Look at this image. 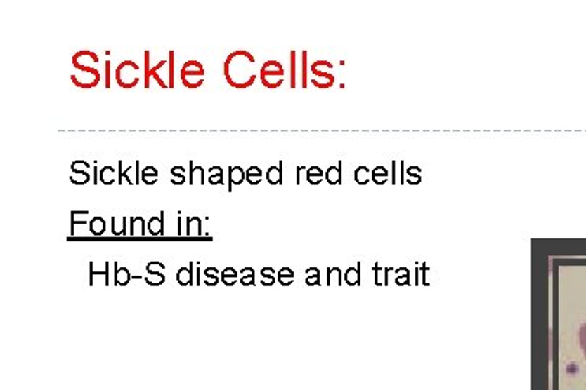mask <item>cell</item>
I'll return each mask as SVG.
<instances>
[{
	"mask_svg": "<svg viewBox=\"0 0 586 390\" xmlns=\"http://www.w3.org/2000/svg\"><path fill=\"white\" fill-rule=\"evenodd\" d=\"M255 62V57L245 50H236L229 54L223 65V74L228 84L236 90H247L254 86L256 80Z\"/></svg>",
	"mask_w": 586,
	"mask_h": 390,
	"instance_id": "6da1fadb",
	"label": "cell"
},
{
	"mask_svg": "<svg viewBox=\"0 0 586 390\" xmlns=\"http://www.w3.org/2000/svg\"><path fill=\"white\" fill-rule=\"evenodd\" d=\"M72 67L79 71V74H71L70 79L77 88L90 90L100 84V80H102L100 71L96 67H93L91 64H86L76 55H72Z\"/></svg>",
	"mask_w": 586,
	"mask_h": 390,
	"instance_id": "7a4b0ae2",
	"label": "cell"
},
{
	"mask_svg": "<svg viewBox=\"0 0 586 390\" xmlns=\"http://www.w3.org/2000/svg\"><path fill=\"white\" fill-rule=\"evenodd\" d=\"M206 68L200 61L188 60L183 64L180 71V79L184 87L188 90H197L204 84Z\"/></svg>",
	"mask_w": 586,
	"mask_h": 390,
	"instance_id": "3957f363",
	"label": "cell"
},
{
	"mask_svg": "<svg viewBox=\"0 0 586 390\" xmlns=\"http://www.w3.org/2000/svg\"><path fill=\"white\" fill-rule=\"evenodd\" d=\"M139 71L141 68L135 61H131V60L122 61L116 67V71H115V79H116L117 86L124 90L135 88L141 81Z\"/></svg>",
	"mask_w": 586,
	"mask_h": 390,
	"instance_id": "277c9868",
	"label": "cell"
},
{
	"mask_svg": "<svg viewBox=\"0 0 586 390\" xmlns=\"http://www.w3.org/2000/svg\"><path fill=\"white\" fill-rule=\"evenodd\" d=\"M259 76H261V83H262L263 87L270 88V90H277L278 87H281L284 84L285 69H284L281 62H278L275 60H270V61H265L262 64Z\"/></svg>",
	"mask_w": 586,
	"mask_h": 390,
	"instance_id": "5b68a950",
	"label": "cell"
},
{
	"mask_svg": "<svg viewBox=\"0 0 586 390\" xmlns=\"http://www.w3.org/2000/svg\"><path fill=\"white\" fill-rule=\"evenodd\" d=\"M143 55H145V57H143V61H145V90H148V88L151 87V79H154L162 90H168V88H169V87H168V83H165V81L162 80V77L158 74V71H159L162 67H165V65L168 64V61L162 60V61H159V64H157L155 67H151V65H150V51H145V54H143Z\"/></svg>",
	"mask_w": 586,
	"mask_h": 390,
	"instance_id": "8992f818",
	"label": "cell"
},
{
	"mask_svg": "<svg viewBox=\"0 0 586 390\" xmlns=\"http://www.w3.org/2000/svg\"><path fill=\"white\" fill-rule=\"evenodd\" d=\"M245 180H247V173L240 166L229 168V191H232L233 185H240Z\"/></svg>",
	"mask_w": 586,
	"mask_h": 390,
	"instance_id": "52a82bcc",
	"label": "cell"
},
{
	"mask_svg": "<svg viewBox=\"0 0 586 390\" xmlns=\"http://www.w3.org/2000/svg\"><path fill=\"white\" fill-rule=\"evenodd\" d=\"M113 266H115V285L126 286L129 283V281L132 279V275L129 274L126 267H119L117 262H115Z\"/></svg>",
	"mask_w": 586,
	"mask_h": 390,
	"instance_id": "ba28073f",
	"label": "cell"
},
{
	"mask_svg": "<svg viewBox=\"0 0 586 390\" xmlns=\"http://www.w3.org/2000/svg\"><path fill=\"white\" fill-rule=\"evenodd\" d=\"M162 217H164V213H161L159 217L150 218L148 224H146V227H148L150 234H152V236H164V218Z\"/></svg>",
	"mask_w": 586,
	"mask_h": 390,
	"instance_id": "9c48e42d",
	"label": "cell"
},
{
	"mask_svg": "<svg viewBox=\"0 0 586 390\" xmlns=\"http://www.w3.org/2000/svg\"><path fill=\"white\" fill-rule=\"evenodd\" d=\"M194 184L204 185V169L202 166H193V161H190V185Z\"/></svg>",
	"mask_w": 586,
	"mask_h": 390,
	"instance_id": "30bf717a",
	"label": "cell"
},
{
	"mask_svg": "<svg viewBox=\"0 0 586 390\" xmlns=\"http://www.w3.org/2000/svg\"><path fill=\"white\" fill-rule=\"evenodd\" d=\"M90 233L93 236H103L106 231V222L103 217H93L90 220Z\"/></svg>",
	"mask_w": 586,
	"mask_h": 390,
	"instance_id": "8fae6325",
	"label": "cell"
},
{
	"mask_svg": "<svg viewBox=\"0 0 586 390\" xmlns=\"http://www.w3.org/2000/svg\"><path fill=\"white\" fill-rule=\"evenodd\" d=\"M112 234L126 236V217H112Z\"/></svg>",
	"mask_w": 586,
	"mask_h": 390,
	"instance_id": "7c38bea8",
	"label": "cell"
},
{
	"mask_svg": "<svg viewBox=\"0 0 586 390\" xmlns=\"http://www.w3.org/2000/svg\"><path fill=\"white\" fill-rule=\"evenodd\" d=\"M187 236H202V220L199 217H188L187 218Z\"/></svg>",
	"mask_w": 586,
	"mask_h": 390,
	"instance_id": "4fadbf2b",
	"label": "cell"
},
{
	"mask_svg": "<svg viewBox=\"0 0 586 390\" xmlns=\"http://www.w3.org/2000/svg\"><path fill=\"white\" fill-rule=\"evenodd\" d=\"M281 166H282V162L280 163V166H271L270 169L266 170V175H265V178H266V181L270 182L271 185H280V184H281V181H282Z\"/></svg>",
	"mask_w": 586,
	"mask_h": 390,
	"instance_id": "5bb4252c",
	"label": "cell"
},
{
	"mask_svg": "<svg viewBox=\"0 0 586 390\" xmlns=\"http://www.w3.org/2000/svg\"><path fill=\"white\" fill-rule=\"evenodd\" d=\"M145 231V218L143 217H131V236L143 237Z\"/></svg>",
	"mask_w": 586,
	"mask_h": 390,
	"instance_id": "9a60e30c",
	"label": "cell"
},
{
	"mask_svg": "<svg viewBox=\"0 0 586 390\" xmlns=\"http://www.w3.org/2000/svg\"><path fill=\"white\" fill-rule=\"evenodd\" d=\"M177 282L181 286L193 285V262L190 263V267H181L177 272Z\"/></svg>",
	"mask_w": 586,
	"mask_h": 390,
	"instance_id": "2e32d148",
	"label": "cell"
},
{
	"mask_svg": "<svg viewBox=\"0 0 586 390\" xmlns=\"http://www.w3.org/2000/svg\"><path fill=\"white\" fill-rule=\"evenodd\" d=\"M158 181V170L154 166H145L142 169V182L146 185H154Z\"/></svg>",
	"mask_w": 586,
	"mask_h": 390,
	"instance_id": "e0dca14e",
	"label": "cell"
},
{
	"mask_svg": "<svg viewBox=\"0 0 586 390\" xmlns=\"http://www.w3.org/2000/svg\"><path fill=\"white\" fill-rule=\"evenodd\" d=\"M116 181V170L113 166L106 165L100 169V182L105 185H112Z\"/></svg>",
	"mask_w": 586,
	"mask_h": 390,
	"instance_id": "ac0fdd59",
	"label": "cell"
},
{
	"mask_svg": "<svg viewBox=\"0 0 586 390\" xmlns=\"http://www.w3.org/2000/svg\"><path fill=\"white\" fill-rule=\"evenodd\" d=\"M221 276H222V282L226 286H232V285H235L240 279L239 278V274L233 269V267H226V269L221 274Z\"/></svg>",
	"mask_w": 586,
	"mask_h": 390,
	"instance_id": "d6986e66",
	"label": "cell"
},
{
	"mask_svg": "<svg viewBox=\"0 0 586 390\" xmlns=\"http://www.w3.org/2000/svg\"><path fill=\"white\" fill-rule=\"evenodd\" d=\"M262 170L258 166H249L247 170V181L251 185H258L262 181Z\"/></svg>",
	"mask_w": 586,
	"mask_h": 390,
	"instance_id": "ffe728a7",
	"label": "cell"
},
{
	"mask_svg": "<svg viewBox=\"0 0 586 390\" xmlns=\"http://www.w3.org/2000/svg\"><path fill=\"white\" fill-rule=\"evenodd\" d=\"M322 178H323V170L319 166H311V168H308V170H307V180H308L310 184H313V185L320 184L322 182Z\"/></svg>",
	"mask_w": 586,
	"mask_h": 390,
	"instance_id": "44dd1931",
	"label": "cell"
},
{
	"mask_svg": "<svg viewBox=\"0 0 586 390\" xmlns=\"http://www.w3.org/2000/svg\"><path fill=\"white\" fill-rule=\"evenodd\" d=\"M109 269H110V263H109V262H105V269H103V271H100V272H96V271H94V263H93V262H90V283L93 282L94 276H100V275H103V276L106 278V281H108V285H110V281H109Z\"/></svg>",
	"mask_w": 586,
	"mask_h": 390,
	"instance_id": "7402d4cb",
	"label": "cell"
},
{
	"mask_svg": "<svg viewBox=\"0 0 586 390\" xmlns=\"http://www.w3.org/2000/svg\"><path fill=\"white\" fill-rule=\"evenodd\" d=\"M70 181L74 185H86L90 182V174L89 173H72L70 175Z\"/></svg>",
	"mask_w": 586,
	"mask_h": 390,
	"instance_id": "603a6c76",
	"label": "cell"
},
{
	"mask_svg": "<svg viewBox=\"0 0 586 390\" xmlns=\"http://www.w3.org/2000/svg\"><path fill=\"white\" fill-rule=\"evenodd\" d=\"M278 281H280V283H281V285L287 286V285H289L292 281H294V274H292V271H291V269H288V267H284V269H281V271L278 272Z\"/></svg>",
	"mask_w": 586,
	"mask_h": 390,
	"instance_id": "cb8c5ba5",
	"label": "cell"
},
{
	"mask_svg": "<svg viewBox=\"0 0 586 390\" xmlns=\"http://www.w3.org/2000/svg\"><path fill=\"white\" fill-rule=\"evenodd\" d=\"M143 281L150 286H159L165 282V276L164 274H148L143 278Z\"/></svg>",
	"mask_w": 586,
	"mask_h": 390,
	"instance_id": "d4e9b609",
	"label": "cell"
},
{
	"mask_svg": "<svg viewBox=\"0 0 586 390\" xmlns=\"http://www.w3.org/2000/svg\"><path fill=\"white\" fill-rule=\"evenodd\" d=\"M326 180L329 184L336 185L340 182V169L336 166H330L326 173Z\"/></svg>",
	"mask_w": 586,
	"mask_h": 390,
	"instance_id": "484cf974",
	"label": "cell"
},
{
	"mask_svg": "<svg viewBox=\"0 0 586 390\" xmlns=\"http://www.w3.org/2000/svg\"><path fill=\"white\" fill-rule=\"evenodd\" d=\"M71 170H72V173H89L90 163L87 161L77 159V161L71 163Z\"/></svg>",
	"mask_w": 586,
	"mask_h": 390,
	"instance_id": "4316f807",
	"label": "cell"
},
{
	"mask_svg": "<svg viewBox=\"0 0 586 390\" xmlns=\"http://www.w3.org/2000/svg\"><path fill=\"white\" fill-rule=\"evenodd\" d=\"M169 68H168V86L169 88H174V51H169Z\"/></svg>",
	"mask_w": 586,
	"mask_h": 390,
	"instance_id": "83f0119b",
	"label": "cell"
},
{
	"mask_svg": "<svg viewBox=\"0 0 586 390\" xmlns=\"http://www.w3.org/2000/svg\"><path fill=\"white\" fill-rule=\"evenodd\" d=\"M165 266L159 262H151L146 264V274H162Z\"/></svg>",
	"mask_w": 586,
	"mask_h": 390,
	"instance_id": "f1b7e54d",
	"label": "cell"
},
{
	"mask_svg": "<svg viewBox=\"0 0 586 390\" xmlns=\"http://www.w3.org/2000/svg\"><path fill=\"white\" fill-rule=\"evenodd\" d=\"M386 178H388V173L385 170V168L378 166V168L374 170V180H375V182H377V184H384V182L386 181Z\"/></svg>",
	"mask_w": 586,
	"mask_h": 390,
	"instance_id": "f546056e",
	"label": "cell"
},
{
	"mask_svg": "<svg viewBox=\"0 0 586 390\" xmlns=\"http://www.w3.org/2000/svg\"><path fill=\"white\" fill-rule=\"evenodd\" d=\"M579 343H580V347H582V351H583V356H585V358H586V323L580 327V330H579Z\"/></svg>",
	"mask_w": 586,
	"mask_h": 390,
	"instance_id": "4dcf8cb0",
	"label": "cell"
},
{
	"mask_svg": "<svg viewBox=\"0 0 586 390\" xmlns=\"http://www.w3.org/2000/svg\"><path fill=\"white\" fill-rule=\"evenodd\" d=\"M291 87H296V53H291Z\"/></svg>",
	"mask_w": 586,
	"mask_h": 390,
	"instance_id": "1f68e13d",
	"label": "cell"
},
{
	"mask_svg": "<svg viewBox=\"0 0 586 390\" xmlns=\"http://www.w3.org/2000/svg\"><path fill=\"white\" fill-rule=\"evenodd\" d=\"M219 271H217V267H207V269L204 271V278H211V279H217L219 278Z\"/></svg>",
	"mask_w": 586,
	"mask_h": 390,
	"instance_id": "d6a6232c",
	"label": "cell"
},
{
	"mask_svg": "<svg viewBox=\"0 0 586 390\" xmlns=\"http://www.w3.org/2000/svg\"><path fill=\"white\" fill-rule=\"evenodd\" d=\"M209 184L211 185L223 184V175H209Z\"/></svg>",
	"mask_w": 586,
	"mask_h": 390,
	"instance_id": "836d02e7",
	"label": "cell"
},
{
	"mask_svg": "<svg viewBox=\"0 0 586 390\" xmlns=\"http://www.w3.org/2000/svg\"><path fill=\"white\" fill-rule=\"evenodd\" d=\"M239 282L243 285V286H254L255 285V278H252V276H240V279H239Z\"/></svg>",
	"mask_w": 586,
	"mask_h": 390,
	"instance_id": "e575fe53",
	"label": "cell"
},
{
	"mask_svg": "<svg viewBox=\"0 0 586 390\" xmlns=\"http://www.w3.org/2000/svg\"><path fill=\"white\" fill-rule=\"evenodd\" d=\"M261 276H265V278H274V276H275V271L273 269V267H263V269L261 271Z\"/></svg>",
	"mask_w": 586,
	"mask_h": 390,
	"instance_id": "d590c367",
	"label": "cell"
},
{
	"mask_svg": "<svg viewBox=\"0 0 586 390\" xmlns=\"http://www.w3.org/2000/svg\"><path fill=\"white\" fill-rule=\"evenodd\" d=\"M184 173H185V169L183 168V166H173L171 168V175L173 177H176V175H184Z\"/></svg>",
	"mask_w": 586,
	"mask_h": 390,
	"instance_id": "8d00e7d4",
	"label": "cell"
},
{
	"mask_svg": "<svg viewBox=\"0 0 586 390\" xmlns=\"http://www.w3.org/2000/svg\"><path fill=\"white\" fill-rule=\"evenodd\" d=\"M240 276H252V278H255V271L252 269V267H243V269L240 271Z\"/></svg>",
	"mask_w": 586,
	"mask_h": 390,
	"instance_id": "74e56055",
	"label": "cell"
},
{
	"mask_svg": "<svg viewBox=\"0 0 586 390\" xmlns=\"http://www.w3.org/2000/svg\"><path fill=\"white\" fill-rule=\"evenodd\" d=\"M209 174L210 175H223V169L221 166H211L209 169Z\"/></svg>",
	"mask_w": 586,
	"mask_h": 390,
	"instance_id": "f35d334b",
	"label": "cell"
},
{
	"mask_svg": "<svg viewBox=\"0 0 586 390\" xmlns=\"http://www.w3.org/2000/svg\"><path fill=\"white\" fill-rule=\"evenodd\" d=\"M171 182H173L174 185H183L185 182V175H176L173 177V180H171Z\"/></svg>",
	"mask_w": 586,
	"mask_h": 390,
	"instance_id": "ab89813d",
	"label": "cell"
},
{
	"mask_svg": "<svg viewBox=\"0 0 586 390\" xmlns=\"http://www.w3.org/2000/svg\"><path fill=\"white\" fill-rule=\"evenodd\" d=\"M274 282H275V278H265V276H261V283H262L263 286H273V285H274Z\"/></svg>",
	"mask_w": 586,
	"mask_h": 390,
	"instance_id": "60d3db41",
	"label": "cell"
},
{
	"mask_svg": "<svg viewBox=\"0 0 586 390\" xmlns=\"http://www.w3.org/2000/svg\"><path fill=\"white\" fill-rule=\"evenodd\" d=\"M110 61H106V87L110 88Z\"/></svg>",
	"mask_w": 586,
	"mask_h": 390,
	"instance_id": "b9f144b4",
	"label": "cell"
},
{
	"mask_svg": "<svg viewBox=\"0 0 586 390\" xmlns=\"http://www.w3.org/2000/svg\"><path fill=\"white\" fill-rule=\"evenodd\" d=\"M124 173L125 170L122 169V161H119V184H124Z\"/></svg>",
	"mask_w": 586,
	"mask_h": 390,
	"instance_id": "7bdbcfd3",
	"label": "cell"
},
{
	"mask_svg": "<svg viewBox=\"0 0 586 390\" xmlns=\"http://www.w3.org/2000/svg\"><path fill=\"white\" fill-rule=\"evenodd\" d=\"M204 283L207 286H216L219 283V278L217 279H211V278H204Z\"/></svg>",
	"mask_w": 586,
	"mask_h": 390,
	"instance_id": "ee69618b",
	"label": "cell"
},
{
	"mask_svg": "<svg viewBox=\"0 0 586 390\" xmlns=\"http://www.w3.org/2000/svg\"><path fill=\"white\" fill-rule=\"evenodd\" d=\"M135 166H136V178H135V184H139V173H138V170H139V161H136V162H135Z\"/></svg>",
	"mask_w": 586,
	"mask_h": 390,
	"instance_id": "f6af8a7d",
	"label": "cell"
}]
</instances>
